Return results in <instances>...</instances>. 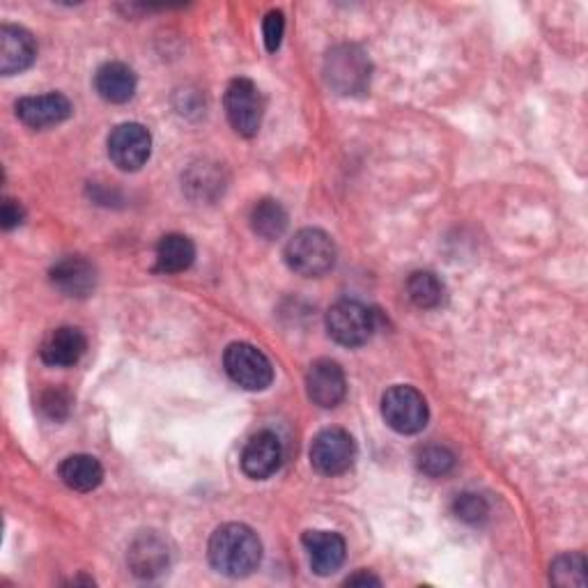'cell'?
I'll return each mask as SVG.
<instances>
[{"label": "cell", "mask_w": 588, "mask_h": 588, "mask_svg": "<svg viewBox=\"0 0 588 588\" xmlns=\"http://www.w3.org/2000/svg\"><path fill=\"white\" fill-rule=\"evenodd\" d=\"M0 218H3V228L5 230H12V228H16V226L23 224V207L16 201L5 199L3 212H0Z\"/></svg>", "instance_id": "obj_28"}, {"label": "cell", "mask_w": 588, "mask_h": 588, "mask_svg": "<svg viewBox=\"0 0 588 588\" xmlns=\"http://www.w3.org/2000/svg\"><path fill=\"white\" fill-rule=\"evenodd\" d=\"M453 510L457 518L462 522H470V524H478L487 518V512H489V506L487 501L480 497V495H460L453 504Z\"/></svg>", "instance_id": "obj_25"}, {"label": "cell", "mask_w": 588, "mask_h": 588, "mask_svg": "<svg viewBox=\"0 0 588 588\" xmlns=\"http://www.w3.org/2000/svg\"><path fill=\"white\" fill-rule=\"evenodd\" d=\"M52 283L67 297L83 299L97 285V272L86 258L67 256L52 267Z\"/></svg>", "instance_id": "obj_15"}, {"label": "cell", "mask_w": 588, "mask_h": 588, "mask_svg": "<svg viewBox=\"0 0 588 588\" xmlns=\"http://www.w3.org/2000/svg\"><path fill=\"white\" fill-rule=\"evenodd\" d=\"M306 391L313 405L323 409H333L348 394V380L342 368L331 359H320L308 368L306 375Z\"/></svg>", "instance_id": "obj_10"}, {"label": "cell", "mask_w": 588, "mask_h": 588, "mask_svg": "<svg viewBox=\"0 0 588 588\" xmlns=\"http://www.w3.org/2000/svg\"><path fill=\"white\" fill-rule=\"evenodd\" d=\"M60 480L74 489V493H90L100 487L104 480V470L97 457L92 455H69L60 464Z\"/></svg>", "instance_id": "obj_19"}, {"label": "cell", "mask_w": 588, "mask_h": 588, "mask_svg": "<svg viewBox=\"0 0 588 588\" xmlns=\"http://www.w3.org/2000/svg\"><path fill=\"white\" fill-rule=\"evenodd\" d=\"M136 74L125 63H106L94 74V88L102 100L111 104H125L136 92Z\"/></svg>", "instance_id": "obj_18"}, {"label": "cell", "mask_w": 588, "mask_h": 588, "mask_svg": "<svg viewBox=\"0 0 588 588\" xmlns=\"http://www.w3.org/2000/svg\"><path fill=\"white\" fill-rule=\"evenodd\" d=\"M210 563L220 575L239 579L258 570L262 561V543L247 524H224L210 538Z\"/></svg>", "instance_id": "obj_1"}, {"label": "cell", "mask_w": 588, "mask_h": 588, "mask_svg": "<svg viewBox=\"0 0 588 588\" xmlns=\"http://www.w3.org/2000/svg\"><path fill=\"white\" fill-rule=\"evenodd\" d=\"M407 297L419 308H437L444 302V285L432 272H414L407 279Z\"/></svg>", "instance_id": "obj_22"}, {"label": "cell", "mask_w": 588, "mask_h": 588, "mask_svg": "<svg viewBox=\"0 0 588 588\" xmlns=\"http://www.w3.org/2000/svg\"><path fill=\"white\" fill-rule=\"evenodd\" d=\"M195 260V244L186 235H166L157 247V269L163 274H180Z\"/></svg>", "instance_id": "obj_20"}, {"label": "cell", "mask_w": 588, "mask_h": 588, "mask_svg": "<svg viewBox=\"0 0 588 588\" xmlns=\"http://www.w3.org/2000/svg\"><path fill=\"white\" fill-rule=\"evenodd\" d=\"M552 581L558 586L586 584V558L581 554H563L552 563Z\"/></svg>", "instance_id": "obj_23"}, {"label": "cell", "mask_w": 588, "mask_h": 588, "mask_svg": "<svg viewBox=\"0 0 588 588\" xmlns=\"http://www.w3.org/2000/svg\"><path fill=\"white\" fill-rule=\"evenodd\" d=\"M285 260L302 276H323L336 264V244L320 228H304L287 241Z\"/></svg>", "instance_id": "obj_2"}, {"label": "cell", "mask_w": 588, "mask_h": 588, "mask_svg": "<svg viewBox=\"0 0 588 588\" xmlns=\"http://www.w3.org/2000/svg\"><path fill=\"white\" fill-rule=\"evenodd\" d=\"M325 74L338 94H359L371 83V60L357 44H340L327 54Z\"/></svg>", "instance_id": "obj_3"}, {"label": "cell", "mask_w": 588, "mask_h": 588, "mask_svg": "<svg viewBox=\"0 0 588 588\" xmlns=\"http://www.w3.org/2000/svg\"><path fill=\"white\" fill-rule=\"evenodd\" d=\"M251 226L262 239H276L287 228V212L279 201L264 199L251 212Z\"/></svg>", "instance_id": "obj_21"}, {"label": "cell", "mask_w": 588, "mask_h": 588, "mask_svg": "<svg viewBox=\"0 0 588 588\" xmlns=\"http://www.w3.org/2000/svg\"><path fill=\"white\" fill-rule=\"evenodd\" d=\"M428 403L414 386H391L382 396V416L391 430L400 434L421 432L428 423Z\"/></svg>", "instance_id": "obj_4"}, {"label": "cell", "mask_w": 588, "mask_h": 588, "mask_svg": "<svg viewBox=\"0 0 588 588\" xmlns=\"http://www.w3.org/2000/svg\"><path fill=\"white\" fill-rule=\"evenodd\" d=\"M228 377L247 391H264L274 380V365L251 342H233L224 354Z\"/></svg>", "instance_id": "obj_5"}, {"label": "cell", "mask_w": 588, "mask_h": 588, "mask_svg": "<svg viewBox=\"0 0 588 588\" xmlns=\"http://www.w3.org/2000/svg\"><path fill=\"white\" fill-rule=\"evenodd\" d=\"M357 460V444L348 430L327 428L313 439L310 464L325 476L346 474Z\"/></svg>", "instance_id": "obj_8"}, {"label": "cell", "mask_w": 588, "mask_h": 588, "mask_svg": "<svg viewBox=\"0 0 588 588\" xmlns=\"http://www.w3.org/2000/svg\"><path fill=\"white\" fill-rule=\"evenodd\" d=\"M419 470L428 476H446L455 467V455L446 446H426L419 451Z\"/></svg>", "instance_id": "obj_24"}, {"label": "cell", "mask_w": 588, "mask_h": 588, "mask_svg": "<svg viewBox=\"0 0 588 588\" xmlns=\"http://www.w3.org/2000/svg\"><path fill=\"white\" fill-rule=\"evenodd\" d=\"M329 336L346 348H359L375 331V315L359 302H338L327 313Z\"/></svg>", "instance_id": "obj_7"}, {"label": "cell", "mask_w": 588, "mask_h": 588, "mask_svg": "<svg viewBox=\"0 0 588 588\" xmlns=\"http://www.w3.org/2000/svg\"><path fill=\"white\" fill-rule=\"evenodd\" d=\"M281 462H283L281 439L269 430L253 434L241 451V470L253 480H264L269 476H274L281 467Z\"/></svg>", "instance_id": "obj_11"}, {"label": "cell", "mask_w": 588, "mask_h": 588, "mask_svg": "<svg viewBox=\"0 0 588 588\" xmlns=\"http://www.w3.org/2000/svg\"><path fill=\"white\" fill-rule=\"evenodd\" d=\"M16 115L31 129H46L60 125L71 115V102L60 92L23 97L16 102Z\"/></svg>", "instance_id": "obj_12"}, {"label": "cell", "mask_w": 588, "mask_h": 588, "mask_svg": "<svg viewBox=\"0 0 588 588\" xmlns=\"http://www.w3.org/2000/svg\"><path fill=\"white\" fill-rule=\"evenodd\" d=\"M226 115L233 129L244 138H253L260 132L264 100L251 79L230 81L226 90Z\"/></svg>", "instance_id": "obj_6"}, {"label": "cell", "mask_w": 588, "mask_h": 588, "mask_svg": "<svg viewBox=\"0 0 588 588\" xmlns=\"http://www.w3.org/2000/svg\"><path fill=\"white\" fill-rule=\"evenodd\" d=\"M168 563H170L168 545H166L163 538L155 531L140 533L129 547V566H132L134 575H138V577L152 579L168 568Z\"/></svg>", "instance_id": "obj_17"}, {"label": "cell", "mask_w": 588, "mask_h": 588, "mask_svg": "<svg viewBox=\"0 0 588 588\" xmlns=\"http://www.w3.org/2000/svg\"><path fill=\"white\" fill-rule=\"evenodd\" d=\"M152 152V136L138 122L117 125L109 136V157L120 170H138Z\"/></svg>", "instance_id": "obj_9"}, {"label": "cell", "mask_w": 588, "mask_h": 588, "mask_svg": "<svg viewBox=\"0 0 588 588\" xmlns=\"http://www.w3.org/2000/svg\"><path fill=\"white\" fill-rule=\"evenodd\" d=\"M88 350V340L77 327H58L42 342V361L56 368H69L79 363Z\"/></svg>", "instance_id": "obj_16"}, {"label": "cell", "mask_w": 588, "mask_h": 588, "mask_svg": "<svg viewBox=\"0 0 588 588\" xmlns=\"http://www.w3.org/2000/svg\"><path fill=\"white\" fill-rule=\"evenodd\" d=\"M346 584L348 586H357V584H373V586H380V579L377 577H373V575H365V573H361V575H352V577H348L346 579Z\"/></svg>", "instance_id": "obj_29"}, {"label": "cell", "mask_w": 588, "mask_h": 588, "mask_svg": "<svg viewBox=\"0 0 588 588\" xmlns=\"http://www.w3.org/2000/svg\"><path fill=\"white\" fill-rule=\"evenodd\" d=\"M42 409L52 416V419H63L69 411V396L60 388L48 391V394L42 398Z\"/></svg>", "instance_id": "obj_27"}, {"label": "cell", "mask_w": 588, "mask_h": 588, "mask_svg": "<svg viewBox=\"0 0 588 588\" xmlns=\"http://www.w3.org/2000/svg\"><path fill=\"white\" fill-rule=\"evenodd\" d=\"M37 56V44L33 35L21 26L0 29V71L5 77L29 69Z\"/></svg>", "instance_id": "obj_14"}, {"label": "cell", "mask_w": 588, "mask_h": 588, "mask_svg": "<svg viewBox=\"0 0 588 588\" xmlns=\"http://www.w3.org/2000/svg\"><path fill=\"white\" fill-rule=\"evenodd\" d=\"M262 33H264L267 52L269 54H276L279 46H281V39H283V33H285V19H283V12L281 10H272V12H269L264 16Z\"/></svg>", "instance_id": "obj_26"}, {"label": "cell", "mask_w": 588, "mask_h": 588, "mask_svg": "<svg viewBox=\"0 0 588 588\" xmlns=\"http://www.w3.org/2000/svg\"><path fill=\"white\" fill-rule=\"evenodd\" d=\"M302 541L308 552L310 568L320 577L333 575L346 561V541L333 531H306Z\"/></svg>", "instance_id": "obj_13"}]
</instances>
